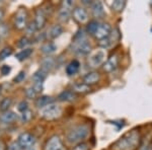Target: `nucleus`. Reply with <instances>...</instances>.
<instances>
[{
	"label": "nucleus",
	"instance_id": "nucleus-1",
	"mask_svg": "<svg viewBox=\"0 0 152 150\" xmlns=\"http://www.w3.org/2000/svg\"><path fill=\"white\" fill-rule=\"evenodd\" d=\"M140 133L137 130H133L118 140L114 145V148L116 150H135L140 145Z\"/></svg>",
	"mask_w": 152,
	"mask_h": 150
},
{
	"label": "nucleus",
	"instance_id": "nucleus-2",
	"mask_svg": "<svg viewBox=\"0 0 152 150\" xmlns=\"http://www.w3.org/2000/svg\"><path fill=\"white\" fill-rule=\"evenodd\" d=\"M88 134H89V127L87 125H77L69 130L66 135V140L69 144H79L82 143Z\"/></svg>",
	"mask_w": 152,
	"mask_h": 150
},
{
	"label": "nucleus",
	"instance_id": "nucleus-3",
	"mask_svg": "<svg viewBox=\"0 0 152 150\" xmlns=\"http://www.w3.org/2000/svg\"><path fill=\"white\" fill-rule=\"evenodd\" d=\"M72 51L78 56H87L91 52V45L85 40L84 37L80 35V33H78L74 38Z\"/></svg>",
	"mask_w": 152,
	"mask_h": 150
},
{
	"label": "nucleus",
	"instance_id": "nucleus-4",
	"mask_svg": "<svg viewBox=\"0 0 152 150\" xmlns=\"http://www.w3.org/2000/svg\"><path fill=\"white\" fill-rule=\"evenodd\" d=\"M61 115H62V108L55 104L43 108L41 112V117L47 121H53V120L58 119Z\"/></svg>",
	"mask_w": 152,
	"mask_h": 150
},
{
	"label": "nucleus",
	"instance_id": "nucleus-5",
	"mask_svg": "<svg viewBox=\"0 0 152 150\" xmlns=\"http://www.w3.org/2000/svg\"><path fill=\"white\" fill-rule=\"evenodd\" d=\"M28 10L24 7H19L14 15V26L18 31H23L28 26Z\"/></svg>",
	"mask_w": 152,
	"mask_h": 150
},
{
	"label": "nucleus",
	"instance_id": "nucleus-6",
	"mask_svg": "<svg viewBox=\"0 0 152 150\" xmlns=\"http://www.w3.org/2000/svg\"><path fill=\"white\" fill-rule=\"evenodd\" d=\"M73 6H74V2L71 0H66L62 2L60 10H59V18L61 21H64V23L68 21L73 12Z\"/></svg>",
	"mask_w": 152,
	"mask_h": 150
},
{
	"label": "nucleus",
	"instance_id": "nucleus-7",
	"mask_svg": "<svg viewBox=\"0 0 152 150\" xmlns=\"http://www.w3.org/2000/svg\"><path fill=\"white\" fill-rule=\"evenodd\" d=\"M105 56H107V54H105L104 50H99L96 52L92 53L88 57V65L92 68L99 67V66L102 65L105 62Z\"/></svg>",
	"mask_w": 152,
	"mask_h": 150
},
{
	"label": "nucleus",
	"instance_id": "nucleus-8",
	"mask_svg": "<svg viewBox=\"0 0 152 150\" xmlns=\"http://www.w3.org/2000/svg\"><path fill=\"white\" fill-rule=\"evenodd\" d=\"M19 146L23 149H29L34 146V144L36 143V138L33 134L28 132H24L23 134L19 135L18 140Z\"/></svg>",
	"mask_w": 152,
	"mask_h": 150
},
{
	"label": "nucleus",
	"instance_id": "nucleus-9",
	"mask_svg": "<svg viewBox=\"0 0 152 150\" xmlns=\"http://www.w3.org/2000/svg\"><path fill=\"white\" fill-rule=\"evenodd\" d=\"M44 150H64V145L60 137L54 135L46 142Z\"/></svg>",
	"mask_w": 152,
	"mask_h": 150
},
{
	"label": "nucleus",
	"instance_id": "nucleus-10",
	"mask_svg": "<svg viewBox=\"0 0 152 150\" xmlns=\"http://www.w3.org/2000/svg\"><path fill=\"white\" fill-rule=\"evenodd\" d=\"M112 33V26L109 23H99V28L94 34V38L99 41L104 40Z\"/></svg>",
	"mask_w": 152,
	"mask_h": 150
},
{
	"label": "nucleus",
	"instance_id": "nucleus-11",
	"mask_svg": "<svg viewBox=\"0 0 152 150\" xmlns=\"http://www.w3.org/2000/svg\"><path fill=\"white\" fill-rule=\"evenodd\" d=\"M73 18L77 21L78 23H85L88 21V13L86 9L83 7H76L75 9H73Z\"/></svg>",
	"mask_w": 152,
	"mask_h": 150
},
{
	"label": "nucleus",
	"instance_id": "nucleus-12",
	"mask_svg": "<svg viewBox=\"0 0 152 150\" xmlns=\"http://www.w3.org/2000/svg\"><path fill=\"white\" fill-rule=\"evenodd\" d=\"M119 39H120L119 31H112L111 35L107 37V39L99 41V46L104 49H107V48H110V47H112L115 43H116V42L119 41Z\"/></svg>",
	"mask_w": 152,
	"mask_h": 150
},
{
	"label": "nucleus",
	"instance_id": "nucleus-13",
	"mask_svg": "<svg viewBox=\"0 0 152 150\" xmlns=\"http://www.w3.org/2000/svg\"><path fill=\"white\" fill-rule=\"evenodd\" d=\"M35 23L37 26V29H41L44 28L46 21H47V14H46L45 10L43 8L38 9L36 12V18H35Z\"/></svg>",
	"mask_w": 152,
	"mask_h": 150
},
{
	"label": "nucleus",
	"instance_id": "nucleus-14",
	"mask_svg": "<svg viewBox=\"0 0 152 150\" xmlns=\"http://www.w3.org/2000/svg\"><path fill=\"white\" fill-rule=\"evenodd\" d=\"M118 64H119L118 56L113 55L104 63V70L107 71V72H112L118 67Z\"/></svg>",
	"mask_w": 152,
	"mask_h": 150
},
{
	"label": "nucleus",
	"instance_id": "nucleus-15",
	"mask_svg": "<svg viewBox=\"0 0 152 150\" xmlns=\"http://www.w3.org/2000/svg\"><path fill=\"white\" fill-rule=\"evenodd\" d=\"M100 79V75L96 71H92V72H88L86 75L83 77V83L86 85H92L97 83Z\"/></svg>",
	"mask_w": 152,
	"mask_h": 150
},
{
	"label": "nucleus",
	"instance_id": "nucleus-16",
	"mask_svg": "<svg viewBox=\"0 0 152 150\" xmlns=\"http://www.w3.org/2000/svg\"><path fill=\"white\" fill-rule=\"evenodd\" d=\"M90 6H91V10H92V13H94V18H100L104 15V6H102V2H99V1L92 2V4Z\"/></svg>",
	"mask_w": 152,
	"mask_h": 150
},
{
	"label": "nucleus",
	"instance_id": "nucleus-17",
	"mask_svg": "<svg viewBox=\"0 0 152 150\" xmlns=\"http://www.w3.org/2000/svg\"><path fill=\"white\" fill-rule=\"evenodd\" d=\"M76 98H77V94L74 91H71V90H65V91L61 92L58 97V100L60 102H73Z\"/></svg>",
	"mask_w": 152,
	"mask_h": 150
},
{
	"label": "nucleus",
	"instance_id": "nucleus-18",
	"mask_svg": "<svg viewBox=\"0 0 152 150\" xmlns=\"http://www.w3.org/2000/svg\"><path fill=\"white\" fill-rule=\"evenodd\" d=\"M53 102H54L53 97H48V95H43V97H40L39 98H37L36 107L39 108V109H43V108L47 107L49 105H52Z\"/></svg>",
	"mask_w": 152,
	"mask_h": 150
},
{
	"label": "nucleus",
	"instance_id": "nucleus-19",
	"mask_svg": "<svg viewBox=\"0 0 152 150\" xmlns=\"http://www.w3.org/2000/svg\"><path fill=\"white\" fill-rule=\"evenodd\" d=\"M18 119V116L15 115L14 112H11V110H6V112H3L0 116V121L2 123H5V124H8V123H12Z\"/></svg>",
	"mask_w": 152,
	"mask_h": 150
},
{
	"label": "nucleus",
	"instance_id": "nucleus-20",
	"mask_svg": "<svg viewBox=\"0 0 152 150\" xmlns=\"http://www.w3.org/2000/svg\"><path fill=\"white\" fill-rule=\"evenodd\" d=\"M80 68V63L78 60H73L66 66V73H67L69 76L75 75L76 73L79 71Z\"/></svg>",
	"mask_w": 152,
	"mask_h": 150
},
{
	"label": "nucleus",
	"instance_id": "nucleus-21",
	"mask_svg": "<svg viewBox=\"0 0 152 150\" xmlns=\"http://www.w3.org/2000/svg\"><path fill=\"white\" fill-rule=\"evenodd\" d=\"M41 50L45 55H52V54L55 53L56 50H57V46H56L53 42H47V43H45L42 46Z\"/></svg>",
	"mask_w": 152,
	"mask_h": 150
},
{
	"label": "nucleus",
	"instance_id": "nucleus-22",
	"mask_svg": "<svg viewBox=\"0 0 152 150\" xmlns=\"http://www.w3.org/2000/svg\"><path fill=\"white\" fill-rule=\"evenodd\" d=\"M63 34V28L60 24H55L50 29V31H48V37L50 39H56L58 37H60Z\"/></svg>",
	"mask_w": 152,
	"mask_h": 150
},
{
	"label": "nucleus",
	"instance_id": "nucleus-23",
	"mask_svg": "<svg viewBox=\"0 0 152 150\" xmlns=\"http://www.w3.org/2000/svg\"><path fill=\"white\" fill-rule=\"evenodd\" d=\"M54 66H55V59L52 57H47L42 62V70L48 73L49 71L53 69Z\"/></svg>",
	"mask_w": 152,
	"mask_h": 150
},
{
	"label": "nucleus",
	"instance_id": "nucleus-24",
	"mask_svg": "<svg viewBox=\"0 0 152 150\" xmlns=\"http://www.w3.org/2000/svg\"><path fill=\"white\" fill-rule=\"evenodd\" d=\"M31 54H33V50H31V48H26L16 54L15 57L18 61H23V60H26V59H28Z\"/></svg>",
	"mask_w": 152,
	"mask_h": 150
},
{
	"label": "nucleus",
	"instance_id": "nucleus-25",
	"mask_svg": "<svg viewBox=\"0 0 152 150\" xmlns=\"http://www.w3.org/2000/svg\"><path fill=\"white\" fill-rule=\"evenodd\" d=\"M90 90V87L88 85L84 84V83H76V84L73 85V91L74 92H81V93H85L88 92Z\"/></svg>",
	"mask_w": 152,
	"mask_h": 150
},
{
	"label": "nucleus",
	"instance_id": "nucleus-26",
	"mask_svg": "<svg viewBox=\"0 0 152 150\" xmlns=\"http://www.w3.org/2000/svg\"><path fill=\"white\" fill-rule=\"evenodd\" d=\"M126 6V1H122V0H116L112 3V9L116 12H121Z\"/></svg>",
	"mask_w": 152,
	"mask_h": 150
},
{
	"label": "nucleus",
	"instance_id": "nucleus-27",
	"mask_svg": "<svg viewBox=\"0 0 152 150\" xmlns=\"http://www.w3.org/2000/svg\"><path fill=\"white\" fill-rule=\"evenodd\" d=\"M12 105V100L10 97H5L1 102H0V110L2 113L6 112V110H9L8 109L11 107Z\"/></svg>",
	"mask_w": 152,
	"mask_h": 150
},
{
	"label": "nucleus",
	"instance_id": "nucleus-28",
	"mask_svg": "<svg viewBox=\"0 0 152 150\" xmlns=\"http://www.w3.org/2000/svg\"><path fill=\"white\" fill-rule=\"evenodd\" d=\"M99 21H96V20H91V21H89V23L87 24V33L88 34H90V35H92V36H94V34H95V31H96V29L97 28H99Z\"/></svg>",
	"mask_w": 152,
	"mask_h": 150
},
{
	"label": "nucleus",
	"instance_id": "nucleus-29",
	"mask_svg": "<svg viewBox=\"0 0 152 150\" xmlns=\"http://www.w3.org/2000/svg\"><path fill=\"white\" fill-rule=\"evenodd\" d=\"M12 48L11 47H5L0 51V61H4L12 54Z\"/></svg>",
	"mask_w": 152,
	"mask_h": 150
},
{
	"label": "nucleus",
	"instance_id": "nucleus-30",
	"mask_svg": "<svg viewBox=\"0 0 152 150\" xmlns=\"http://www.w3.org/2000/svg\"><path fill=\"white\" fill-rule=\"evenodd\" d=\"M46 76H47V73H46L45 71H43V70L41 69V70L37 71L35 74H34L33 80L34 81H38V82H44Z\"/></svg>",
	"mask_w": 152,
	"mask_h": 150
},
{
	"label": "nucleus",
	"instance_id": "nucleus-31",
	"mask_svg": "<svg viewBox=\"0 0 152 150\" xmlns=\"http://www.w3.org/2000/svg\"><path fill=\"white\" fill-rule=\"evenodd\" d=\"M31 118H33V113H31V110H24V112L21 113V115H20V120L23 123H28L31 120Z\"/></svg>",
	"mask_w": 152,
	"mask_h": 150
},
{
	"label": "nucleus",
	"instance_id": "nucleus-32",
	"mask_svg": "<svg viewBox=\"0 0 152 150\" xmlns=\"http://www.w3.org/2000/svg\"><path fill=\"white\" fill-rule=\"evenodd\" d=\"M31 44V39H28V37H23V38L18 41V48H20V49H26V47L29 46Z\"/></svg>",
	"mask_w": 152,
	"mask_h": 150
},
{
	"label": "nucleus",
	"instance_id": "nucleus-33",
	"mask_svg": "<svg viewBox=\"0 0 152 150\" xmlns=\"http://www.w3.org/2000/svg\"><path fill=\"white\" fill-rule=\"evenodd\" d=\"M26 33H28V35H33V34H35L36 31H38L35 21H31L28 26H26Z\"/></svg>",
	"mask_w": 152,
	"mask_h": 150
},
{
	"label": "nucleus",
	"instance_id": "nucleus-34",
	"mask_svg": "<svg viewBox=\"0 0 152 150\" xmlns=\"http://www.w3.org/2000/svg\"><path fill=\"white\" fill-rule=\"evenodd\" d=\"M26 97H28V98H36V97L38 95V93L35 91V89L33 88V86H31L26 89Z\"/></svg>",
	"mask_w": 152,
	"mask_h": 150
},
{
	"label": "nucleus",
	"instance_id": "nucleus-35",
	"mask_svg": "<svg viewBox=\"0 0 152 150\" xmlns=\"http://www.w3.org/2000/svg\"><path fill=\"white\" fill-rule=\"evenodd\" d=\"M9 29L5 23H0V38H3L8 35Z\"/></svg>",
	"mask_w": 152,
	"mask_h": 150
},
{
	"label": "nucleus",
	"instance_id": "nucleus-36",
	"mask_svg": "<svg viewBox=\"0 0 152 150\" xmlns=\"http://www.w3.org/2000/svg\"><path fill=\"white\" fill-rule=\"evenodd\" d=\"M43 83L44 82H38V81H34L33 88L35 89V91L38 93V94L43 91Z\"/></svg>",
	"mask_w": 152,
	"mask_h": 150
},
{
	"label": "nucleus",
	"instance_id": "nucleus-37",
	"mask_svg": "<svg viewBox=\"0 0 152 150\" xmlns=\"http://www.w3.org/2000/svg\"><path fill=\"white\" fill-rule=\"evenodd\" d=\"M24 78H26V72H23V71H21V72H19L18 75L14 77V79L13 81L14 82H16V83H19V82H21Z\"/></svg>",
	"mask_w": 152,
	"mask_h": 150
},
{
	"label": "nucleus",
	"instance_id": "nucleus-38",
	"mask_svg": "<svg viewBox=\"0 0 152 150\" xmlns=\"http://www.w3.org/2000/svg\"><path fill=\"white\" fill-rule=\"evenodd\" d=\"M28 102H26V100H23V102H19V105H18V110H19V112H24V110H28Z\"/></svg>",
	"mask_w": 152,
	"mask_h": 150
},
{
	"label": "nucleus",
	"instance_id": "nucleus-39",
	"mask_svg": "<svg viewBox=\"0 0 152 150\" xmlns=\"http://www.w3.org/2000/svg\"><path fill=\"white\" fill-rule=\"evenodd\" d=\"M10 71H11V68H10V66H8V65H3L1 67V69H0V72H1V74L3 76L9 74Z\"/></svg>",
	"mask_w": 152,
	"mask_h": 150
},
{
	"label": "nucleus",
	"instance_id": "nucleus-40",
	"mask_svg": "<svg viewBox=\"0 0 152 150\" xmlns=\"http://www.w3.org/2000/svg\"><path fill=\"white\" fill-rule=\"evenodd\" d=\"M72 150H88V145L86 143H79L76 145Z\"/></svg>",
	"mask_w": 152,
	"mask_h": 150
},
{
	"label": "nucleus",
	"instance_id": "nucleus-41",
	"mask_svg": "<svg viewBox=\"0 0 152 150\" xmlns=\"http://www.w3.org/2000/svg\"><path fill=\"white\" fill-rule=\"evenodd\" d=\"M8 150H21V147L19 146L18 141H14V142H12L10 145H9Z\"/></svg>",
	"mask_w": 152,
	"mask_h": 150
},
{
	"label": "nucleus",
	"instance_id": "nucleus-42",
	"mask_svg": "<svg viewBox=\"0 0 152 150\" xmlns=\"http://www.w3.org/2000/svg\"><path fill=\"white\" fill-rule=\"evenodd\" d=\"M140 150H152V145H150V144H144V145H142V147L140 148Z\"/></svg>",
	"mask_w": 152,
	"mask_h": 150
},
{
	"label": "nucleus",
	"instance_id": "nucleus-43",
	"mask_svg": "<svg viewBox=\"0 0 152 150\" xmlns=\"http://www.w3.org/2000/svg\"><path fill=\"white\" fill-rule=\"evenodd\" d=\"M4 14H5V12H4V10H3V9L0 8V23H1V21H2V20H3Z\"/></svg>",
	"mask_w": 152,
	"mask_h": 150
},
{
	"label": "nucleus",
	"instance_id": "nucleus-44",
	"mask_svg": "<svg viewBox=\"0 0 152 150\" xmlns=\"http://www.w3.org/2000/svg\"><path fill=\"white\" fill-rule=\"evenodd\" d=\"M6 149V145L2 140H0V150H5Z\"/></svg>",
	"mask_w": 152,
	"mask_h": 150
},
{
	"label": "nucleus",
	"instance_id": "nucleus-45",
	"mask_svg": "<svg viewBox=\"0 0 152 150\" xmlns=\"http://www.w3.org/2000/svg\"><path fill=\"white\" fill-rule=\"evenodd\" d=\"M24 150H34V149H31V148H29V149H24Z\"/></svg>",
	"mask_w": 152,
	"mask_h": 150
},
{
	"label": "nucleus",
	"instance_id": "nucleus-46",
	"mask_svg": "<svg viewBox=\"0 0 152 150\" xmlns=\"http://www.w3.org/2000/svg\"><path fill=\"white\" fill-rule=\"evenodd\" d=\"M0 93H1V86H0Z\"/></svg>",
	"mask_w": 152,
	"mask_h": 150
},
{
	"label": "nucleus",
	"instance_id": "nucleus-47",
	"mask_svg": "<svg viewBox=\"0 0 152 150\" xmlns=\"http://www.w3.org/2000/svg\"><path fill=\"white\" fill-rule=\"evenodd\" d=\"M151 145H152V144H151Z\"/></svg>",
	"mask_w": 152,
	"mask_h": 150
}]
</instances>
